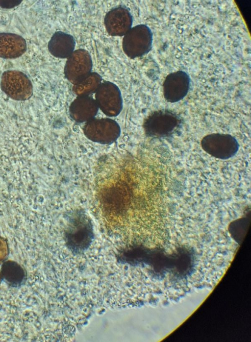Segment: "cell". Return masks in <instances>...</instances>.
<instances>
[{
    "instance_id": "cell-1",
    "label": "cell",
    "mask_w": 251,
    "mask_h": 342,
    "mask_svg": "<svg viewBox=\"0 0 251 342\" xmlns=\"http://www.w3.org/2000/svg\"><path fill=\"white\" fill-rule=\"evenodd\" d=\"M68 218L65 232L66 245L73 252L81 253L88 248L92 242V221L84 211L80 209L71 213Z\"/></svg>"
},
{
    "instance_id": "cell-2",
    "label": "cell",
    "mask_w": 251,
    "mask_h": 342,
    "mask_svg": "<svg viewBox=\"0 0 251 342\" xmlns=\"http://www.w3.org/2000/svg\"><path fill=\"white\" fill-rule=\"evenodd\" d=\"M153 34L146 24H140L132 27L123 39L125 53L133 59L148 54L152 48Z\"/></svg>"
},
{
    "instance_id": "cell-3",
    "label": "cell",
    "mask_w": 251,
    "mask_h": 342,
    "mask_svg": "<svg viewBox=\"0 0 251 342\" xmlns=\"http://www.w3.org/2000/svg\"><path fill=\"white\" fill-rule=\"evenodd\" d=\"M180 123V118L172 111L162 109L154 111L146 119V133L155 138L168 137L174 133Z\"/></svg>"
},
{
    "instance_id": "cell-4",
    "label": "cell",
    "mask_w": 251,
    "mask_h": 342,
    "mask_svg": "<svg viewBox=\"0 0 251 342\" xmlns=\"http://www.w3.org/2000/svg\"><path fill=\"white\" fill-rule=\"evenodd\" d=\"M203 150L210 156L226 160L234 156L239 145L236 138L231 135L212 133L205 136L201 141Z\"/></svg>"
},
{
    "instance_id": "cell-5",
    "label": "cell",
    "mask_w": 251,
    "mask_h": 342,
    "mask_svg": "<svg viewBox=\"0 0 251 342\" xmlns=\"http://www.w3.org/2000/svg\"><path fill=\"white\" fill-rule=\"evenodd\" d=\"M0 86L2 91L16 100H25L33 93L32 83L27 76L19 71L4 72L1 76Z\"/></svg>"
},
{
    "instance_id": "cell-6",
    "label": "cell",
    "mask_w": 251,
    "mask_h": 342,
    "mask_svg": "<svg viewBox=\"0 0 251 342\" xmlns=\"http://www.w3.org/2000/svg\"><path fill=\"white\" fill-rule=\"evenodd\" d=\"M92 66L89 52L84 49H78L68 58L65 65L64 74L70 81L80 82L91 73Z\"/></svg>"
},
{
    "instance_id": "cell-7",
    "label": "cell",
    "mask_w": 251,
    "mask_h": 342,
    "mask_svg": "<svg viewBox=\"0 0 251 342\" xmlns=\"http://www.w3.org/2000/svg\"><path fill=\"white\" fill-rule=\"evenodd\" d=\"M190 86V78L183 71L168 74L163 83V94L165 100L175 103L183 99L187 95Z\"/></svg>"
},
{
    "instance_id": "cell-8",
    "label": "cell",
    "mask_w": 251,
    "mask_h": 342,
    "mask_svg": "<svg viewBox=\"0 0 251 342\" xmlns=\"http://www.w3.org/2000/svg\"><path fill=\"white\" fill-rule=\"evenodd\" d=\"M132 16L125 6H118L112 8L105 15L104 24L106 31L112 36L125 35L131 28L132 25Z\"/></svg>"
},
{
    "instance_id": "cell-9",
    "label": "cell",
    "mask_w": 251,
    "mask_h": 342,
    "mask_svg": "<svg viewBox=\"0 0 251 342\" xmlns=\"http://www.w3.org/2000/svg\"><path fill=\"white\" fill-rule=\"evenodd\" d=\"M96 98L99 105L104 111L116 112L121 108L122 100L119 90L110 82L101 84Z\"/></svg>"
},
{
    "instance_id": "cell-10",
    "label": "cell",
    "mask_w": 251,
    "mask_h": 342,
    "mask_svg": "<svg viewBox=\"0 0 251 342\" xmlns=\"http://www.w3.org/2000/svg\"><path fill=\"white\" fill-rule=\"evenodd\" d=\"M26 50V43L21 36L11 33H0V57L18 58Z\"/></svg>"
},
{
    "instance_id": "cell-11",
    "label": "cell",
    "mask_w": 251,
    "mask_h": 342,
    "mask_svg": "<svg viewBox=\"0 0 251 342\" xmlns=\"http://www.w3.org/2000/svg\"><path fill=\"white\" fill-rule=\"evenodd\" d=\"M75 40L71 34L58 31L51 37L48 43V49L53 56L68 58L74 51Z\"/></svg>"
},
{
    "instance_id": "cell-12",
    "label": "cell",
    "mask_w": 251,
    "mask_h": 342,
    "mask_svg": "<svg viewBox=\"0 0 251 342\" xmlns=\"http://www.w3.org/2000/svg\"><path fill=\"white\" fill-rule=\"evenodd\" d=\"M0 275L2 280L13 287L20 286L26 278L25 269L19 264L11 261H6L2 264Z\"/></svg>"
}]
</instances>
